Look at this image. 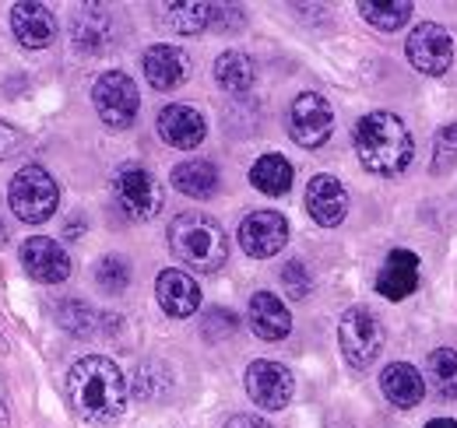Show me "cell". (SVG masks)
<instances>
[{"mask_svg": "<svg viewBox=\"0 0 457 428\" xmlns=\"http://www.w3.org/2000/svg\"><path fill=\"white\" fill-rule=\"evenodd\" d=\"M352 144H355L362 169L373 176H401L415 155L411 130L404 127L401 116L387 112V109L366 112L352 130Z\"/></svg>", "mask_w": 457, "mask_h": 428, "instance_id": "cell-1", "label": "cell"}, {"mask_svg": "<svg viewBox=\"0 0 457 428\" xmlns=\"http://www.w3.org/2000/svg\"><path fill=\"white\" fill-rule=\"evenodd\" d=\"M71 407L88 422H110L127 407V379L106 355H88L67 373Z\"/></svg>", "mask_w": 457, "mask_h": 428, "instance_id": "cell-2", "label": "cell"}, {"mask_svg": "<svg viewBox=\"0 0 457 428\" xmlns=\"http://www.w3.org/2000/svg\"><path fill=\"white\" fill-rule=\"evenodd\" d=\"M170 250L179 264L201 274H215L228 260V239L222 225L197 211L176 214L170 221Z\"/></svg>", "mask_w": 457, "mask_h": 428, "instance_id": "cell-3", "label": "cell"}, {"mask_svg": "<svg viewBox=\"0 0 457 428\" xmlns=\"http://www.w3.org/2000/svg\"><path fill=\"white\" fill-rule=\"evenodd\" d=\"M7 204L18 221L25 225H43L50 221L60 204V190L54 176L43 165H21L7 186Z\"/></svg>", "mask_w": 457, "mask_h": 428, "instance_id": "cell-4", "label": "cell"}, {"mask_svg": "<svg viewBox=\"0 0 457 428\" xmlns=\"http://www.w3.org/2000/svg\"><path fill=\"white\" fill-rule=\"evenodd\" d=\"M338 341H342L345 362L352 369H366L384 351V326L366 306H352L338 323Z\"/></svg>", "mask_w": 457, "mask_h": 428, "instance_id": "cell-5", "label": "cell"}, {"mask_svg": "<svg viewBox=\"0 0 457 428\" xmlns=\"http://www.w3.org/2000/svg\"><path fill=\"white\" fill-rule=\"evenodd\" d=\"M92 103L96 112L106 127L113 130H127L141 109V95H137V85L130 74L123 70H106L96 78V88H92Z\"/></svg>", "mask_w": 457, "mask_h": 428, "instance_id": "cell-6", "label": "cell"}, {"mask_svg": "<svg viewBox=\"0 0 457 428\" xmlns=\"http://www.w3.org/2000/svg\"><path fill=\"white\" fill-rule=\"evenodd\" d=\"M404 54L411 60L415 70L429 74V78H440L451 70L454 63V39L444 25L436 21H419L411 32H408V43H404Z\"/></svg>", "mask_w": 457, "mask_h": 428, "instance_id": "cell-7", "label": "cell"}, {"mask_svg": "<svg viewBox=\"0 0 457 428\" xmlns=\"http://www.w3.org/2000/svg\"><path fill=\"white\" fill-rule=\"evenodd\" d=\"M335 130V112L328 106L324 95L317 92H303L292 99L288 109V134L299 148H320Z\"/></svg>", "mask_w": 457, "mask_h": 428, "instance_id": "cell-8", "label": "cell"}, {"mask_svg": "<svg viewBox=\"0 0 457 428\" xmlns=\"http://www.w3.org/2000/svg\"><path fill=\"white\" fill-rule=\"evenodd\" d=\"M116 201H120V208L130 214V218H137V221H148V218H155V214L162 211V186H159V179L148 172V169H141V165H123L120 172H116Z\"/></svg>", "mask_w": 457, "mask_h": 428, "instance_id": "cell-9", "label": "cell"}, {"mask_svg": "<svg viewBox=\"0 0 457 428\" xmlns=\"http://www.w3.org/2000/svg\"><path fill=\"white\" fill-rule=\"evenodd\" d=\"M243 379H246V393H250V400L257 407H264V411H282V407H288L295 383H292V373H288L282 362H268V358L250 362Z\"/></svg>", "mask_w": 457, "mask_h": 428, "instance_id": "cell-10", "label": "cell"}, {"mask_svg": "<svg viewBox=\"0 0 457 428\" xmlns=\"http://www.w3.org/2000/svg\"><path fill=\"white\" fill-rule=\"evenodd\" d=\"M288 243V221L278 211H253L243 218L239 225V246L246 257H275Z\"/></svg>", "mask_w": 457, "mask_h": 428, "instance_id": "cell-11", "label": "cell"}, {"mask_svg": "<svg viewBox=\"0 0 457 428\" xmlns=\"http://www.w3.org/2000/svg\"><path fill=\"white\" fill-rule=\"evenodd\" d=\"M21 268L29 270V277L43 281V284H60L71 277V257L67 250L60 246L57 239H46V235H32L21 243Z\"/></svg>", "mask_w": 457, "mask_h": 428, "instance_id": "cell-12", "label": "cell"}, {"mask_svg": "<svg viewBox=\"0 0 457 428\" xmlns=\"http://www.w3.org/2000/svg\"><path fill=\"white\" fill-rule=\"evenodd\" d=\"M11 36L25 46V50H46L57 39V21L43 4H14L11 7Z\"/></svg>", "mask_w": 457, "mask_h": 428, "instance_id": "cell-13", "label": "cell"}, {"mask_svg": "<svg viewBox=\"0 0 457 428\" xmlns=\"http://www.w3.org/2000/svg\"><path fill=\"white\" fill-rule=\"evenodd\" d=\"M306 211H310V218L317 225H324V228L342 225L345 214H348V193H345V186L335 176H328V172L313 176L306 183Z\"/></svg>", "mask_w": 457, "mask_h": 428, "instance_id": "cell-14", "label": "cell"}, {"mask_svg": "<svg viewBox=\"0 0 457 428\" xmlns=\"http://www.w3.org/2000/svg\"><path fill=\"white\" fill-rule=\"evenodd\" d=\"M141 70H145V78H148V85H152V88H159V92H172V88H179V85L190 78V56L183 54L179 46L159 43V46L145 50Z\"/></svg>", "mask_w": 457, "mask_h": 428, "instance_id": "cell-15", "label": "cell"}, {"mask_svg": "<svg viewBox=\"0 0 457 428\" xmlns=\"http://www.w3.org/2000/svg\"><path fill=\"white\" fill-rule=\"evenodd\" d=\"M159 137L170 144V148H179V152H190V148H197L201 141H204V134H208V123H204V116L197 112V109L190 106H166L159 112Z\"/></svg>", "mask_w": 457, "mask_h": 428, "instance_id": "cell-16", "label": "cell"}, {"mask_svg": "<svg viewBox=\"0 0 457 428\" xmlns=\"http://www.w3.org/2000/svg\"><path fill=\"white\" fill-rule=\"evenodd\" d=\"M155 299H159V306L176 317V320H187V317H194L197 313V306H201V288H197V281L187 274V270H162L159 274V281H155Z\"/></svg>", "mask_w": 457, "mask_h": 428, "instance_id": "cell-17", "label": "cell"}, {"mask_svg": "<svg viewBox=\"0 0 457 428\" xmlns=\"http://www.w3.org/2000/svg\"><path fill=\"white\" fill-rule=\"evenodd\" d=\"M415 288H419V257L411 250H391L380 274H377V292L391 302H401Z\"/></svg>", "mask_w": 457, "mask_h": 428, "instance_id": "cell-18", "label": "cell"}, {"mask_svg": "<svg viewBox=\"0 0 457 428\" xmlns=\"http://www.w3.org/2000/svg\"><path fill=\"white\" fill-rule=\"evenodd\" d=\"M246 317H250V330H253L261 341H282V337H288V330H292V313H288V306L278 295H271V292H257V295L250 299Z\"/></svg>", "mask_w": 457, "mask_h": 428, "instance_id": "cell-19", "label": "cell"}, {"mask_svg": "<svg viewBox=\"0 0 457 428\" xmlns=\"http://www.w3.org/2000/svg\"><path fill=\"white\" fill-rule=\"evenodd\" d=\"M380 390L384 397L395 404V407H415L422 397H426V379L415 366L408 362H391L384 373H380Z\"/></svg>", "mask_w": 457, "mask_h": 428, "instance_id": "cell-20", "label": "cell"}, {"mask_svg": "<svg viewBox=\"0 0 457 428\" xmlns=\"http://www.w3.org/2000/svg\"><path fill=\"white\" fill-rule=\"evenodd\" d=\"M172 186L194 201H208L219 190V169L208 159H187L172 169Z\"/></svg>", "mask_w": 457, "mask_h": 428, "instance_id": "cell-21", "label": "cell"}, {"mask_svg": "<svg viewBox=\"0 0 457 428\" xmlns=\"http://www.w3.org/2000/svg\"><path fill=\"white\" fill-rule=\"evenodd\" d=\"M292 161L286 155H261V159L253 161V169H250V183L261 190V193H268V197H282L288 193V186H292Z\"/></svg>", "mask_w": 457, "mask_h": 428, "instance_id": "cell-22", "label": "cell"}, {"mask_svg": "<svg viewBox=\"0 0 457 428\" xmlns=\"http://www.w3.org/2000/svg\"><path fill=\"white\" fill-rule=\"evenodd\" d=\"M257 70H253V60L239 50H226V54L215 60V81L226 88L228 95H243L250 92Z\"/></svg>", "mask_w": 457, "mask_h": 428, "instance_id": "cell-23", "label": "cell"}, {"mask_svg": "<svg viewBox=\"0 0 457 428\" xmlns=\"http://www.w3.org/2000/svg\"><path fill=\"white\" fill-rule=\"evenodd\" d=\"M162 25L179 32V36H197L212 25V4L201 0H183V4H166L162 7Z\"/></svg>", "mask_w": 457, "mask_h": 428, "instance_id": "cell-24", "label": "cell"}, {"mask_svg": "<svg viewBox=\"0 0 457 428\" xmlns=\"http://www.w3.org/2000/svg\"><path fill=\"white\" fill-rule=\"evenodd\" d=\"M106 39H110V14L88 7L74 18V46L81 54H99L106 46Z\"/></svg>", "mask_w": 457, "mask_h": 428, "instance_id": "cell-25", "label": "cell"}, {"mask_svg": "<svg viewBox=\"0 0 457 428\" xmlns=\"http://www.w3.org/2000/svg\"><path fill=\"white\" fill-rule=\"evenodd\" d=\"M411 4L408 0H391V4H373V0H359V14L373 25V29H380V32H398L401 25H408V18H411Z\"/></svg>", "mask_w": 457, "mask_h": 428, "instance_id": "cell-26", "label": "cell"}, {"mask_svg": "<svg viewBox=\"0 0 457 428\" xmlns=\"http://www.w3.org/2000/svg\"><path fill=\"white\" fill-rule=\"evenodd\" d=\"M429 369V383H433V393L440 400H454L457 397V351L451 348H436L426 362Z\"/></svg>", "mask_w": 457, "mask_h": 428, "instance_id": "cell-27", "label": "cell"}, {"mask_svg": "<svg viewBox=\"0 0 457 428\" xmlns=\"http://www.w3.org/2000/svg\"><path fill=\"white\" fill-rule=\"evenodd\" d=\"M172 375L162 362H141L134 373V397L137 400H162L170 393Z\"/></svg>", "mask_w": 457, "mask_h": 428, "instance_id": "cell-28", "label": "cell"}, {"mask_svg": "<svg viewBox=\"0 0 457 428\" xmlns=\"http://www.w3.org/2000/svg\"><path fill=\"white\" fill-rule=\"evenodd\" d=\"M57 320L63 330H71L78 337H92L99 330V313L92 306H85V302H63L57 309Z\"/></svg>", "mask_w": 457, "mask_h": 428, "instance_id": "cell-29", "label": "cell"}, {"mask_svg": "<svg viewBox=\"0 0 457 428\" xmlns=\"http://www.w3.org/2000/svg\"><path fill=\"white\" fill-rule=\"evenodd\" d=\"M96 281H99L103 292L120 295V292L130 284V268H127V260H123V257H103L99 268H96Z\"/></svg>", "mask_w": 457, "mask_h": 428, "instance_id": "cell-30", "label": "cell"}, {"mask_svg": "<svg viewBox=\"0 0 457 428\" xmlns=\"http://www.w3.org/2000/svg\"><path fill=\"white\" fill-rule=\"evenodd\" d=\"M457 161V123H447L433 137V172H447Z\"/></svg>", "mask_w": 457, "mask_h": 428, "instance_id": "cell-31", "label": "cell"}, {"mask_svg": "<svg viewBox=\"0 0 457 428\" xmlns=\"http://www.w3.org/2000/svg\"><path fill=\"white\" fill-rule=\"evenodd\" d=\"M282 284H286V292L292 299H306L313 292V277H310V270H306L303 260H288L286 268H282Z\"/></svg>", "mask_w": 457, "mask_h": 428, "instance_id": "cell-32", "label": "cell"}, {"mask_svg": "<svg viewBox=\"0 0 457 428\" xmlns=\"http://www.w3.org/2000/svg\"><path fill=\"white\" fill-rule=\"evenodd\" d=\"M239 330V320L232 309H208L204 313V337L208 341H226Z\"/></svg>", "mask_w": 457, "mask_h": 428, "instance_id": "cell-33", "label": "cell"}, {"mask_svg": "<svg viewBox=\"0 0 457 428\" xmlns=\"http://www.w3.org/2000/svg\"><path fill=\"white\" fill-rule=\"evenodd\" d=\"M212 25L222 32H236L246 25V14L239 7H212Z\"/></svg>", "mask_w": 457, "mask_h": 428, "instance_id": "cell-34", "label": "cell"}, {"mask_svg": "<svg viewBox=\"0 0 457 428\" xmlns=\"http://www.w3.org/2000/svg\"><path fill=\"white\" fill-rule=\"evenodd\" d=\"M18 141H21V134H18L11 123L0 119V159H7V155L18 148Z\"/></svg>", "mask_w": 457, "mask_h": 428, "instance_id": "cell-35", "label": "cell"}, {"mask_svg": "<svg viewBox=\"0 0 457 428\" xmlns=\"http://www.w3.org/2000/svg\"><path fill=\"white\" fill-rule=\"evenodd\" d=\"M226 428H271L261 415H232L226 422Z\"/></svg>", "mask_w": 457, "mask_h": 428, "instance_id": "cell-36", "label": "cell"}, {"mask_svg": "<svg viewBox=\"0 0 457 428\" xmlns=\"http://www.w3.org/2000/svg\"><path fill=\"white\" fill-rule=\"evenodd\" d=\"M7 404H11V400H7V386H4V379H0V428H7V422H11V418H7Z\"/></svg>", "mask_w": 457, "mask_h": 428, "instance_id": "cell-37", "label": "cell"}, {"mask_svg": "<svg viewBox=\"0 0 457 428\" xmlns=\"http://www.w3.org/2000/svg\"><path fill=\"white\" fill-rule=\"evenodd\" d=\"M426 428H457L454 418H433V422H426Z\"/></svg>", "mask_w": 457, "mask_h": 428, "instance_id": "cell-38", "label": "cell"}, {"mask_svg": "<svg viewBox=\"0 0 457 428\" xmlns=\"http://www.w3.org/2000/svg\"><path fill=\"white\" fill-rule=\"evenodd\" d=\"M4 239H7V235H4V225H0V243H4Z\"/></svg>", "mask_w": 457, "mask_h": 428, "instance_id": "cell-39", "label": "cell"}]
</instances>
